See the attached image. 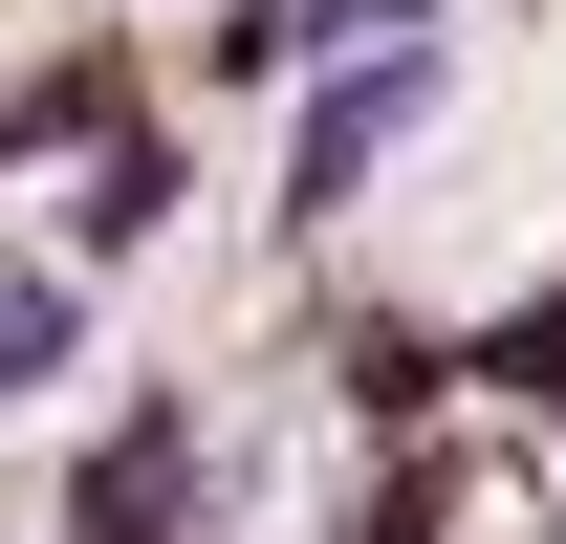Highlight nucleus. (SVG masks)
<instances>
[{
  "mask_svg": "<svg viewBox=\"0 0 566 544\" xmlns=\"http://www.w3.org/2000/svg\"><path fill=\"white\" fill-rule=\"evenodd\" d=\"M436 132V44H392V66H327V109H305V153H283V218H349L370 153Z\"/></svg>",
  "mask_w": 566,
  "mask_h": 544,
  "instance_id": "obj_1",
  "label": "nucleus"
},
{
  "mask_svg": "<svg viewBox=\"0 0 566 544\" xmlns=\"http://www.w3.org/2000/svg\"><path fill=\"white\" fill-rule=\"evenodd\" d=\"M197 523H218V458H197V393H175V414H132V436L87 458L66 544H197Z\"/></svg>",
  "mask_w": 566,
  "mask_h": 544,
  "instance_id": "obj_2",
  "label": "nucleus"
},
{
  "mask_svg": "<svg viewBox=\"0 0 566 544\" xmlns=\"http://www.w3.org/2000/svg\"><path fill=\"white\" fill-rule=\"evenodd\" d=\"M66 348H87V283H66V262H0V414L44 393Z\"/></svg>",
  "mask_w": 566,
  "mask_h": 544,
  "instance_id": "obj_3",
  "label": "nucleus"
},
{
  "mask_svg": "<svg viewBox=\"0 0 566 544\" xmlns=\"http://www.w3.org/2000/svg\"><path fill=\"white\" fill-rule=\"evenodd\" d=\"M66 132H109V66H44V87H0V153H66Z\"/></svg>",
  "mask_w": 566,
  "mask_h": 544,
  "instance_id": "obj_4",
  "label": "nucleus"
}]
</instances>
